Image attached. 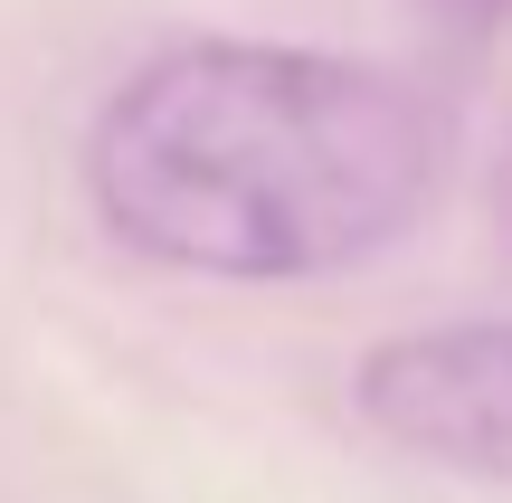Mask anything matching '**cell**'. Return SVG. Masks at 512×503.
Here are the masks:
<instances>
[{
    "label": "cell",
    "instance_id": "6da1fadb",
    "mask_svg": "<svg viewBox=\"0 0 512 503\" xmlns=\"http://www.w3.org/2000/svg\"><path fill=\"white\" fill-rule=\"evenodd\" d=\"M446 152V105L399 67L200 38L114 86L86 133V200L152 266L304 285L399 247Z\"/></svg>",
    "mask_w": 512,
    "mask_h": 503
},
{
    "label": "cell",
    "instance_id": "7a4b0ae2",
    "mask_svg": "<svg viewBox=\"0 0 512 503\" xmlns=\"http://www.w3.org/2000/svg\"><path fill=\"white\" fill-rule=\"evenodd\" d=\"M370 437L465 485H512V314L389 333L351 380Z\"/></svg>",
    "mask_w": 512,
    "mask_h": 503
}]
</instances>
